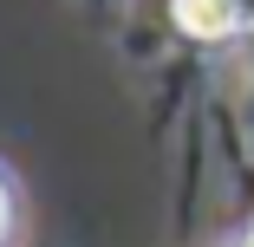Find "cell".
Returning a JSON list of instances; mask_svg holds the SVG:
<instances>
[{"label": "cell", "instance_id": "obj_1", "mask_svg": "<svg viewBox=\"0 0 254 247\" xmlns=\"http://www.w3.org/2000/svg\"><path fill=\"white\" fill-rule=\"evenodd\" d=\"M170 20L189 39H228L241 26V0H170Z\"/></svg>", "mask_w": 254, "mask_h": 247}, {"label": "cell", "instance_id": "obj_2", "mask_svg": "<svg viewBox=\"0 0 254 247\" xmlns=\"http://www.w3.org/2000/svg\"><path fill=\"white\" fill-rule=\"evenodd\" d=\"M7 221H13V202H7V182H0V241H7Z\"/></svg>", "mask_w": 254, "mask_h": 247}, {"label": "cell", "instance_id": "obj_3", "mask_svg": "<svg viewBox=\"0 0 254 247\" xmlns=\"http://www.w3.org/2000/svg\"><path fill=\"white\" fill-rule=\"evenodd\" d=\"M241 26H254V0H241Z\"/></svg>", "mask_w": 254, "mask_h": 247}, {"label": "cell", "instance_id": "obj_4", "mask_svg": "<svg viewBox=\"0 0 254 247\" xmlns=\"http://www.w3.org/2000/svg\"><path fill=\"white\" fill-rule=\"evenodd\" d=\"M248 247H254V241H248Z\"/></svg>", "mask_w": 254, "mask_h": 247}]
</instances>
